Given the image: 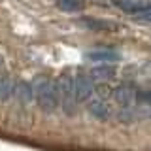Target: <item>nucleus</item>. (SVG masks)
Instances as JSON below:
<instances>
[{"label": "nucleus", "instance_id": "1", "mask_svg": "<svg viewBox=\"0 0 151 151\" xmlns=\"http://www.w3.org/2000/svg\"><path fill=\"white\" fill-rule=\"evenodd\" d=\"M32 85V94L34 100L38 102V108L45 113H53L59 106V98H57V81L49 76H36Z\"/></svg>", "mask_w": 151, "mask_h": 151}, {"label": "nucleus", "instance_id": "8", "mask_svg": "<svg viewBox=\"0 0 151 151\" xmlns=\"http://www.w3.org/2000/svg\"><path fill=\"white\" fill-rule=\"evenodd\" d=\"M91 79H98V81H108V79H111L113 76H115V66L113 64H98L94 66L91 70Z\"/></svg>", "mask_w": 151, "mask_h": 151}, {"label": "nucleus", "instance_id": "2", "mask_svg": "<svg viewBox=\"0 0 151 151\" xmlns=\"http://www.w3.org/2000/svg\"><path fill=\"white\" fill-rule=\"evenodd\" d=\"M57 98H59V106L63 108L64 115H74L76 113V91H74V78L68 74H63L57 81Z\"/></svg>", "mask_w": 151, "mask_h": 151}, {"label": "nucleus", "instance_id": "7", "mask_svg": "<svg viewBox=\"0 0 151 151\" xmlns=\"http://www.w3.org/2000/svg\"><path fill=\"white\" fill-rule=\"evenodd\" d=\"M13 96L23 104L32 102V98H34V94H32V85L27 83V81H17L15 87H13Z\"/></svg>", "mask_w": 151, "mask_h": 151}, {"label": "nucleus", "instance_id": "12", "mask_svg": "<svg viewBox=\"0 0 151 151\" xmlns=\"http://www.w3.org/2000/svg\"><path fill=\"white\" fill-rule=\"evenodd\" d=\"M57 6L63 12L74 13V12H81L83 9V2L81 0H57Z\"/></svg>", "mask_w": 151, "mask_h": 151}, {"label": "nucleus", "instance_id": "5", "mask_svg": "<svg viewBox=\"0 0 151 151\" xmlns=\"http://www.w3.org/2000/svg\"><path fill=\"white\" fill-rule=\"evenodd\" d=\"M85 57H87L89 60H93V63H98V64H113V63H117V60L121 59V55L117 53L115 49H108V47L93 49Z\"/></svg>", "mask_w": 151, "mask_h": 151}, {"label": "nucleus", "instance_id": "6", "mask_svg": "<svg viewBox=\"0 0 151 151\" xmlns=\"http://www.w3.org/2000/svg\"><path fill=\"white\" fill-rule=\"evenodd\" d=\"M87 108H89V111H91L93 115L96 117V119H100V121H108V119L111 117V108L106 104V100L93 98V100H89Z\"/></svg>", "mask_w": 151, "mask_h": 151}, {"label": "nucleus", "instance_id": "13", "mask_svg": "<svg viewBox=\"0 0 151 151\" xmlns=\"http://www.w3.org/2000/svg\"><path fill=\"white\" fill-rule=\"evenodd\" d=\"M134 19H138V21H144V23H149L151 21V2H147L144 8L140 9L136 15H132Z\"/></svg>", "mask_w": 151, "mask_h": 151}, {"label": "nucleus", "instance_id": "14", "mask_svg": "<svg viewBox=\"0 0 151 151\" xmlns=\"http://www.w3.org/2000/svg\"><path fill=\"white\" fill-rule=\"evenodd\" d=\"M94 93L98 94V98H100V100H106V98L111 94V89L108 87L106 83H100L98 87H94Z\"/></svg>", "mask_w": 151, "mask_h": 151}, {"label": "nucleus", "instance_id": "11", "mask_svg": "<svg viewBox=\"0 0 151 151\" xmlns=\"http://www.w3.org/2000/svg\"><path fill=\"white\" fill-rule=\"evenodd\" d=\"M12 94H13L12 79H9L6 74H0V100H8Z\"/></svg>", "mask_w": 151, "mask_h": 151}, {"label": "nucleus", "instance_id": "10", "mask_svg": "<svg viewBox=\"0 0 151 151\" xmlns=\"http://www.w3.org/2000/svg\"><path fill=\"white\" fill-rule=\"evenodd\" d=\"M113 4L117 8H121L123 12L130 13V15H136L147 2H142V0H113Z\"/></svg>", "mask_w": 151, "mask_h": 151}, {"label": "nucleus", "instance_id": "9", "mask_svg": "<svg viewBox=\"0 0 151 151\" xmlns=\"http://www.w3.org/2000/svg\"><path fill=\"white\" fill-rule=\"evenodd\" d=\"M79 25L85 27V28H89V30H96V32H100V30L111 32V30H115V28H117L110 21H96V19H81V21H79Z\"/></svg>", "mask_w": 151, "mask_h": 151}, {"label": "nucleus", "instance_id": "4", "mask_svg": "<svg viewBox=\"0 0 151 151\" xmlns=\"http://www.w3.org/2000/svg\"><path fill=\"white\" fill-rule=\"evenodd\" d=\"M74 91L78 102H87L94 94V81L89 74H78L74 78Z\"/></svg>", "mask_w": 151, "mask_h": 151}, {"label": "nucleus", "instance_id": "3", "mask_svg": "<svg viewBox=\"0 0 151 151\" xmlns=\"http://www.w3.org/2000/svg\"><path fill=\"white\" fill-rule=\"evenodd\" d=\"M138 94L140 91L134 87V85H129V83H123L115 89L113 96H115V102L119 104L121 110H136V104H138Z\"/></svg>", "mask_w": 151, "mask_h": 151}]
</instances>
